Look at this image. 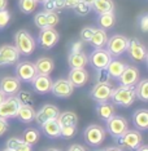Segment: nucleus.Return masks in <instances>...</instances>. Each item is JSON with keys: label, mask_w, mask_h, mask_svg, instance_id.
I'll use <instances>...</instances> for the list:
<instances>
[{"label": "nucleus", "mask_w": 148, "mask_h": 151, "mask_svg": "<svg viewBox=\"0 0 148 151\" xmlns=\"http://www.w3.org/2000/svg\"><path fill=\"white\" fill-rule=\"evenodd\" d=\"M82 48H83V42H74L71 44L70 52H81Z\"/></svg>", "instance_id": "nucleus-45"}, {"label": "nucleus", "mask_w": 148, "mask_h": 151, "mask_svg": "<svg viewBox=\"0 0 148 151\" xmlns=\"http://www.w3.org/2000/svg\"><path fill=\"white\" fill-rule=\"evenodd\" d=\"M126 53L130 56L131 60H134L135 62H143L144 60H147V49L144 47V44L140 40L135 39H129V44H127V49Z\"/></svg>", "instance_id": "nucleus-11"}, {"label": "nucleus", "mask_w": 148, "mask_h": 151, "mask_svg": "<svg viewBox=\"0 0 148 151\" xmlns=\"http://www.w3.org/2000/svg\"><path fill=\"white\" fill-rule=\"evenodd\" d=\"M91 9H94L98 14L111 13L114 12V3L113 0H95L91 5Z\"/></svg>", "instance_id": "nucleus-26"}, {"label": "nucleus", "mask_w": 148, "mask_h": 151, "mask_svg": "<svg viewBox=\"0 0 148 151\" xmlns=\"http://www.w3.org/2000/svg\"><path fill=\"white\" fill-rule=\"evenodd\" d=\"M7 6H8V0H0V11L7 9Z\"/></svg>", "instance_id": "nucleus-51"}, {"label": "nucleus", "mask_w": 148, "mask_h": 151, "mask_svg": "<svg viewBox=\"0 0 148 151\" xmlns=\"http://www.w3.org/2000/svg\"><path fill=\"white\" fill-rule=\"evenodd\" d=\"M15 47L17 48L20 54L30 56L35 50L36 43H35V39L31 36V34L27 30L21 29L15 34Z\"/></svg>", "instance_id": "nucleus-2"}, {"label": "nucleus", "mask_w": 148, "mask_h": 151, "mask_svg": "<svg viewBox=\"0 0 148 151\" xmlns=\"http://www.w3.org/2000/svg\"><path fill=\"white\" fill-rule=\"evenodd\" d=\"M60 40V34L55 27H46L42 29L38 34V43L44 49H51L53 48Z\"/></svg>", "instance_id": "nucleus-8"}, {"label": "nucleus", "mask_w": 148, "mask_h": 151, "mask_svg": "<svg viewBox=\"0 0 148 151\" xmlns=\"http://www.w3.org/2000/svg\"><path fill=\"white\" fill-rule=\"evenodd\" d=\"M96 115L100 120H104L106 122L111 116L114 115V105L111 104L109 101H105V102H98L96 105Z\"/></svg>", "instance_id": "nucleus-23"}, {"label": "nucleus", "mask_w": 148, "mask_h": 151, "mask_svg": "<svg viewBox=\"0 0 148 151\" xmlns=\"http://www.w3.org/2000/svg\"><path fill=\"white\" fill-rule=\"evenodd\" d=\"M129 129V123L123 116L113 115L106 120V132L111 134L113 138L117 139L120 136H122L126 130Z\"/></svg>", "instance_id": "nucleus-6"}, {"label": "nucleus", "mask_w": 148, "mask_h": 151, "mask_svg": "<svg viewBox=\"0 0 148 151\" xmlns=\"http://www.w3.org/2000/svg\"><path fill=\"white\" fill-rule=\"evenodd\" d=\"M34 116H35V110L33 105H21L16 118H18V120L22 123H30L34 120Z\"/></svg>", "instance_id": "nucleus-27"}, {"label": "nucleus", "mask_w": 148, "mask_h": 151, "mask_svg": "<svg viewBox=\"0 0 148 151\" xmlns=\"http://www.w3.org/2000/svg\"><path fill=\"white\" fill-rule=\"evenodd\" d=\"M125 66H126V63H123L122 61L112 58V61L109 62L108 66H106V70H108L111 79H118L120 75L122 74V71L125 70Z\"/></svg>", "instance_id": "nucleus-29"}, {"label": "nucleus", "mask_w": 148, "mask_h": 151, "mask_svg": "<svg viewBox=\"0 0 148 151\" xmlns=\"http://www.w3.org/2000/svg\"><path fill=\"white\" fill-rule=\"evenodd\" d=\"M88 63L91 65L94 68H105L112 61V56L105 48H98L94 49L90 53V56H87Z\"/></svg>", "instance_id": "nucleus-9"}, {"label": "nucleus", "mask_w": 148, "mask_h": 151, "mask_svg": "<svg viewBox=\"0 0 148 151\" xmlns=\"http://www.w3.org/2000/svg\"><path fill=\"white\" fill-rule=\"evenodd\" d=\"M33 89L39 94H47L51 92V87H52V79L50 75H42L36 74L34 79L31 80Z\"/></svg>", "instance_id": "nucleus-17"}, {"label": "nucleus", "mask_w": 148, "mask_h": 151, "mask_svg": "<svg viewBox=\"0 0 148 151\" xmlns=\"http://www.w3.org/2000/svg\"><path fill=\"white\" fill-rule=\"evenodd\" d=\"M95 151H103V150H95Z\"/></svg>", "instance_id": "nucleus-58"}, {"label": "nucleus", "mask_w": 148, "mask_h": 151, "mask_svg": "<svg viewBox=\"0 0 148 151\" xmlns=\"http://www.w3.org/2000/svg\"><path fill=\"white\" fill-rule=\"evenodd\" d=\"M98 25H99V29H103V30H109L114 26L116 23V16L114 13L111 12V13H103V14H98Z\"/></svg>", "instance_id": "nucleus-28"}, {"label": "nucleus", "mask_w": 148, "mask_h": 151, "mask_svg": "<svg viewBox=\"0 0 148 151\" xmlns=\"http://www.w3.org/2000/svg\"><path fill=\"white\" fill-rule=\"evenodd\" d=\"M56 119H57L60 127H65V125H75L77 127V124H78V116L73 111L60 112Z\"/></svg>", "instance_id": "nucleus-30"}, {"label": "nucleus", "mask_w": 148, "mask_h": 151, "mask_svg": "<svg viewBox=\"0 0 148 151\" xmlns=\"http://www.w3.org/2000/svg\"><path fill=\"white\" fill-rule=\"evenodd\" d=\"M68 65L71 68H86L88 65V58L86 53L81 52H70L68 56Z\"/></svg>", "instance_id": "nucleus-21"}, {"label": "nucleus", "mask_w": 148, "mask_h": 151, "mask_svg": "<svg viewBox=\"0 0 148 151\" xmlns=\"http://www.w3.org/2000/svg\"><path fill=\"white\" fill-rule=\"evenodd\" d=\"M11 22V13L7 9H1L0 11V29H5Z\"/></svg>", "instance_id": "nucleus-40"}, {"label": "nucleus", "mask_w": 148, "mask_h": 151, "mask_svg": "<svg viewBox=\"0 0 148 151\" xmlns=\"http://www.w3.org/2000/svg\"><path fill=\"white\" fill-rule=\"evenodd\" d=\"M20 56L17 48L15 45H5L0 47V66H8V65H15L18 62Z\"/></svg>", "instance_id": "nucleus-14"}, {"label": "nucleus", "mask_w": 148, "mask_h": 151, "mask_svg": "<svg viewBox=\"0 0 148 151\" xmlns=\"http://www.w3.org/2000/svg\"><path fill=\"white\" fill-rule=\"evenodd\" d=\"M111 99L113 101V105H117L120 107H130L136 99L135 87L120 85L117 88H113Z\"/></svg>", "instance_id": "nucleus-1"}, {"label": "nucleus", "mask_w": 148, "mask_h": 151, "mask_svg": "<svg viewBox=\"0 0 148 151\" xmlns=\"http://www.w3.org/2000/svg\"><path fill=\"white\" fill-rule=\"evenodd\" d=\"M5 97H7V96H5L4 93H3L1 91H0V104H1V102L4 101V99H5Z\"/></svg>", "instance_id": "nucleus-53"}, {"label": "nucleus", "mask_w": 148, "mask_h": 151, "mask_svg": "<svg viewBox=\"0 0 148 151\" xmlns=\"http://www.w3.org/2000/svg\"><path fill=\"white\" fill-rule=\"evenodd\" d=\"M94 31H95V27H92V26H86V27H83V29L81 30V32H79L81 42L88 43L91 40V36H92V34H94Z\"/></svg>", "instance_id": "nucleus-38"}, {"label": "nucleus", "mask_w": 148, "mask_h": 151, "mask_svg": "<svg viewBox=\"0 0 148 151\" xmlns=\"http://www.w3.org/2000/svg\"><path fill=\"white\" fill-rule=\"evenodd\" d=\"M106 42H108V35H106L105 30L95 29V31L91 36V40L88 43H90L95 49H98V48H105Z\"/></svg>", "instance_id": "nucleus-25"}, {"label": "nucleus", "mask_w": 148, "mask_h": 151, "mask_svg": "<svg viewBox=\"0 0 148 151\" xmlns=\"http://www.w3.org/2000/svg\"><path fill=\"white\" fill-rule=\"evenodd\" d=\"M66 79L74 88H82L88 81V73L86 68H71Z\"/></svg>", "instance_id": "nucleus-19"}, {"label": "nucleus", "mask_w": 148, "mask_h": 151, "mask_svg": "<svg viewBox=\"0 0 148 151\" xmlns=\"http://www.w3.org/2000/svg\"><path fill=\"white\" fill-rule=\"evenodd\" d=\"M8 129H9V123H8V120L0 118V137L4 134V133H5Z\"/></svg>", "instance_id": "nucleus-44"}, {"label": "nucleus", "mask_w": 148, "mask_h": 151, "mask_svg": "<svg viewBox=\"0 0 148 151\" xmlns=\"http://www.w3.org/2000/svg\"><path fill=\"white\" fill-rule=\"evenodd\" d=\"M58 114H60V110H58L57 106H55L52 104H46L38 110V111H35L34 120H35L39 125H42L44 122H47V120L56 119L58 116Z\"/></svg>", "instance_id": "nucleus-13"}, {"label": "nucleus", "mask_w": 148, "mask_h": 151, "mask_svg": "<svg viewBox=\"0 0 148 151\" xmlns=\"http://www.w3.org/2000/svg\"><path fill=\"white\" fill-rule=\"evenodd\" d=\"M21 104L17 99L16 96H9L5 97L4 101L0 104V118L3 119H15L18 112V109Z\"/></svg>", "instance_id": "nucleus-10"}, {"label": "nucleus", "mask_w": 148, "mask_h": 151, "mask_svg": "<svg viewBox=\"0 0 148 151\" xmlns=\"http://www.w3.org/2000/svg\"><path fill=\"white\" fill-rule=\"evenodd\" d=\"M15 151H33V146H30V145H27V143L22 142Z\"/></svg>", "instance_id": "nucleus-46"}, {"label": "nucleus", "mask_w": 148, "mask_h": 151, "mask_svg": "<svg viewBox=\"0 0 148 151\" xmlns=\"http://www.w3.org/2000/svg\"><path fill=\"white\" fill-rule=\"evenodd\" d=\"M17 99L20 101L21 105H33V96L30 92L27 91H20L18 93L16 94Z\"/></svg>", "instance_id": "nucleus-37"}, {"label": "nucleus", "mask_w": 148, "mask_h": 151, "mask_svg": "<svg viewBox=\"0 0 148 151\" xmlns=\"http://www.w3.org/2000/svg\"><path fill=\"white\" fill-rule=\"evenodd\" d=\"M42 132L46 134L48 138H60L61 137V128H60V124H58L57 119H51V120H47L44 122L42 125Z\"/></svg>", "instance_id": "nucleus-20"}, {"label": "nucleus", "mask_w": 148, "mask_h": 151, "mask_svg": "<svg viewBox=\"0 0 148 151\" xmlns=\"http://www.w3.org/2000/svg\"><path fill=\"white\" fill-rule=\"evenodd\" d=\"M60 128L63 138H71L77 133V127L75 125H65V127H60Z\"/></svg>", "instance_id": "nucleus-39"}, {"label": "nucleus", "mask_w": 148, "mask_h": 151, "mask_svg": "<svg viewBox=\"0 0 148 151\" xmlns=\"http://www.w3.org/2000/svg\"><path fill=\"white\" fill-rule=\"evenodd\" d=\"M81 0H65V8H70V9H73L75 5L79 3Z\"/></svg>", "instance_id": "nucleus-48"}, {"label": "nucleus", "mask_w": 148, "mask_h": 151, "mask_svg": "<svg viewBox=\"0 0 148 151\" xmlns=\"http://www.w3.org/2000/svg\"><path fill=\"white\" fill-rule=\"evenodd\" d=\"M3 151H13V150H9V149H7V147H5V149L3 150Z\"/></svg>", "instance_id": "nucleus-57"}, {"label": "nucleus", "mask_w": 148, "mask_h": 151, "mask_svg": "<svg viewBox=\"0 0 148 151\" xmlns=\"http://www.w3.org/2000/svg\"><path fill=\"white\" fill-rule=\"evenodd\" d=\"M105 136H106L105 128L99 124H90L85 129V133H83L86 142L90 146H95V147L101 145L103 141L105 139Z\"/></svg>", "instance_id": "nucleus-4"}, {"label": "nucleus", "mask_w": 148, "mask_h": 151, "mask_svg": "<svg viewBox=\"0 0 148 151\" xmlns=\"http://www.w3.org/2000/svg\"><path fill=\"white\" fill-rule=\"evenodd\" d=\"M117 142L121 147H125L127 150L135 151L138 147L142 145L143 142V136L139 130H130L127 129L122 136L117 138Z\"/></svg>", "instance_id": "nucleus-5"}, {"label": "nucleus", "mask_w": 148, "mask_h": 151, "mask_svg": "<svg viewBox=\"0 0 148 151\" xmlns=\"http://www.w3.org/2000/svg\"><path fill=\"white\" fill-rule=\"evenodd\" d=\"M135 94L136 98L143 102L148 101V80L147 79H142L135 84Z\"/></svg>", "instance_id": "nucleus-31"}, {"label": "nucleus", "mask_w": 148, "mask_h": 151, "mask_svg": "<svg viewBox=\"0 0 148 151\" xmlns=\"http://www.w3.org/2000/svg\"><path fill=\"white\" fill-rule=\"evenodd\" d=\"M118 81L120 85H133V87H135V84L139 81V70H138V67L131 66V65H126L125 70L120 75Z\"/></svg>", "instance_id": "nucleus-18"}, {"label": "nucleus", "mask_w": 148, "mask_h": 151, "mask_svg": "<svg viewBox=\"0 0 148 151\" xmlns=\"http://www.w3.org/2000/svg\"><path fill=\"white\" fill-rule=\"evenodd\" d=\"M103 151H122L121 147H117V146H111V147H106Z\"/></svg>", "instance_id": "nucleus-50"}, {"label": "nucleus", "mask_w": 148, "mask_h": 151, "mask_svg": "<svg viewBox=\"0 0 148 151\" xmlns=\"http://www.w3.org/2000/svg\"><path fill=\"white\" fill-rule=\"evenodd\" d=\"M66 151H87L85 149L82 145H78V143H74V145H71Z\"/></svg>", "instance_id": "nucleus-49"}, {"label": "nucleus", "mask_w": 148, "mask_h": 151, "mask_svg": "<svg viewBox=\"0 0 148 151\" xmlns=\"http://www.w3.org/2000/svg\"><path fill=\"white\" fill-rule=\"evenodd\" d=\"M38 1L36 0H18V9L23 14H30L36 9Z\"/></svg>", "instance_id": "nucleus-33"}, {"label": "nucleus", "mask_w": 148, "mask_h": 151, "mask_svg": "<svg viewBox=\"0 0 148 151\" xmlns=\"http://www.w3.org/2000/svg\"><path fill=\"white\" fill-rule=\"evenodd\" d=\"M38 73L35 65L30 61H22V62H18L16 65L15 68V76L20 81H23V83H31V80L34 79Z\"/></svg>", "instance_id": "nucleus-7"}, {"label": "nucleus", "mask_w": 148, "mask_h": 151, "mask_svg": "<svg viewBox=\"0 0 148 151\" xmlns=\"http://www.w3.org/2000/svg\"><path fill=\"white\" fill-rule=\"evenodd\" d=\"M22 142H23L22 138H18V137H11V138L7 141V149L15 151Z\"/></svg>", "instance_id": "nucleus-42"}, {"label": "nucleus", "mask_w": 148, "mask_h": 151, "mask_svg": "<svg viewBox=\"0 0 148 151\" xmlns=\"http://www.w3.org/2000/svg\"><path fill=\"white\" fill-rule=\"evenodd\" d=\"M74 89L75 88L69 83L68 79H57V80L52 81L51 92L57 98H68L73 94Z\"/></svg>", "instance_id": "nucleus-12"}, {"label": "nucleus", "mask_w": 148, "mask_h": 151, "mask_svg": "<svg viewBox=\"0 0 148 151\" xmlns=\"http://www.w3.org/2000/svg\"><path fill=\"white\" fill-rule=\"evenodd\" d=\"M133 124L136 130H147L148 129V110L139 109L133 114Z\"/></svg>", "instance_id": "nucleus-22"}, {"label": "nucleus", "mask_w": 148, "mask_h": 151, "mask_svg": "<svg viewBox=\"0 0 148 151\" xmlns=\"http://www.w3.org/2000/svg\"><path fill=\"white\" fill-rule=\"evenodd\" d=\"M0 91H1L7 97H9V96H16L21 91V81L16 76H4L0 80Z\"/></svg>", "instance_id": "nucleus-16"}, {"label": "nucleus", "mask_w": 148, "mask_h": 151, "mask_svg": "<svg viewBox=\"0 0 148 151\" xmlns=\"http://www.w3.org/2000/svg\"><path fill=\"white\" fill-rule=\"evenodd\" d=\"M34 23H35L36 27H39L40 30L42 29H46L48 27V23H47V12H39L34 16Z\"/></svg>", "instance_id": "nucleus-35"}, {"label": "nucleus", "mask_w": 148, "mask_h": 151, "mask_svg": "<svg viewBox=\"0 0 148 151\" xmlns=\"http://www.w3.org/2000/svg\"><path fill=\"white\" fill-rule=\"evenodd\" d=\"M135 151H148V146H147V145H143V143H142V145L138 147Z\"/></svg>", "instance_id": "nucleus-52"}, {"label": "nucleus", "mask_w": 148, "mask_h": 151, "mask_svg": "<svg viewBox=\"0 0 148 151\" xmlns=\"http://www.w3.org/2000/svg\"><path fill=\"white\" fill-rule=\"evenodd\" d=\"M36 1H38V3H44L46 0H36Z\"/></svg>", "instance_id": "nucleus-56"}, {"label": "nucleus", "mask_w": 148, "mask_h": 151, "mask_svg": "<svg viewBox=\"0 0 148 151\" xmlns=\"http://www.w3.org/2000/svg\"><path fill=\"white\" fill-rule=\"evenodd\" d=\"M73 9H74V12H75V14L77 16L85 17V16H87L88 13L91 12V5L86 4V3H83V1H79Z\"/></svg>", "instance_id": "nucleus-36"}, {"label": "nucleus", "mask_w": 148, "mask_h": 151, "mask_svg": "<svg viewBox=\"0 0 148 151\" xmlns=\"http://www.w3.org/2000/svg\"><path fill=\"white\" fill-rule=\"evenodd\" d=\"M60 22V16L57 12H47V23L48 27H55Z\"/></svg>", "instance_id": "nucleus-41"}, {"label": "nucleus", "mask_w": 148, "mask_h": 151, "mask_svg": "<svg viewBox=\"0 0 148 151\" xmlns=\"http://www.w3.org/2000/svg\"><path fill=\"white\" fill-rule=\"evenodd\" d=\"M55 1V9L56 11H61L65 8V0H53Z\"/></svg>", "instance_id": "nucleus-47"}, {"label": "nucleus", "mask_w": 148, "mask_h": 151, "mask_svg": "<svg viewBox=\"0 0 148 151\" xmlns=\"http://www.w3.org/2000/svg\"><path fill=\"white\" fill-rule=\"evenodd\" d=\"M112 91H113V85L111 83L95 84L90 91V96L96 102H105L111 99Z\"/></svg>", "instance_id": "nucleus-15"}, {"label": "nucleus", "mask_w": 148, "mask_h": 151, "mask_svg": "<svg viewBox=\"0 0 148 151\" xmlns=\"http://www.w3.org/2000/svg\"><path fill=\"white\" fill-rule=\"evenodd\" d=\"M39 137H40V132L35 128H27L25 129L23 132V136H22V141L25 143L30 146H34L35 143L39 141Z\"/></svg>", "instance_id": "nucleus-32"}, {"label": "nucleus", "mask_w": 148, "mask_h": 151, "mask_svg": "<svg viewBox=\"0 0 148 151\" xmlns=\"http://www.w3.org/2000/svg\"><path fill=\"white\" fill-rule=\"evenodd\" d=\"M127 44H129V39L123 35L116 34L111 37H108V42H106L105 49L111 53L112 57H121L122 54L126 53L127 49Z\"/></svg>", "instance_id": "nucleus-3"}, {"label": "nucleus", "mask_w": 148, "mask_h": 151, "mask_svg": "<svg viewBox=\"0 0 148 151\" xmlns=\"http://www.w3.org/2000/svg\"><path fill=\"white\" fill-rule=\"evenodd\" d=\"M81 1H83L86 3V4H88V5H92V3L95 1V0H81Z\"/></svg>", "instance_id": "nucleus-54"}, {"label": "nucleus", "mask_w": 148, "mask_h": 151, "mask_svg": "<svg viewBox=\"0 0 148 151\" xmlns=\"http://www.w3.org/2000/svg\"><path fill=\"white\" fill-rule=\"evenodd\" d=\"M139 26L143 32L148 31V14H143L139 17Z\"/></svg>", "instance_id": "nucleus-43"}, {"label": "nucleus", "mask_w": 148, "mask_h": 151, "mask_svg": "<svg viewBox=\"0 0 148 151\" xmlns=\"http://www.w3.org/2000/svg\"><path fill=\"white\" fill-rule=\"evenodd\" d=\"M111 76H109L108 70L105 68H96V75H95V84H105L111 83Z\"/></svg>", "instance_id": "nucleus-34"}, {"label": "nucleus", "mask_w": 148, "mask_h": 151, "mask_svg": "<svg viewBox=\"0 0 148 151\" xmlns=\"http://www.w3.org/2000/svg\"><path fill=\"white\" fill-rule=\"evenodd\" d=\"M47 151H60V150H57V149H48Z\"/></svg>", "instance_id": "nucleus-55"}, {"label": "nucleus", "mask_w": 148, "mask_h": 151, "mask_svg": "<svg viewBox=\"0 0 148 151\" xmlns=\"http://www.w3.org/2000/svg\"><path fill=\"white\" fill-rule=\"evenodd\" d=\"M36 68L38 74L42 75H51V73L55 70V62L52 58L50 57H40L36 60V62L34 63Z\"/></svg>", "instance_id": "nucleus-24"}]
</instances>
